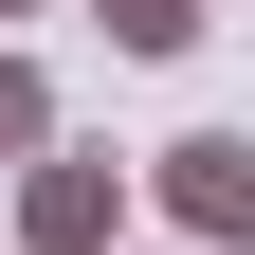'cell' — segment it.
<instances>
[{"label":"cell","instance_id":"1","mask_svg":"<svg viewBox=\"0 0 255 255\" xmlns=\"http://www.w3.org/2000/svg\"><path fill=\"white\" fill-rule=\"evenodd\" d=\"M128 201H164L182 255H237V237H255V128H182V146H146Z\"/></svg>","mask_w":255,"mask_h":255},{"label":"cell","instance_id":"2","mask_svg":"<svg viewBox=\"0 0 255 255\" xmlns=\"http://www.w3.org/2000/svg\"><path fill=\"white\" fill-rule=\"evenodd\" d=\"M18 255H128V164L110 146H73V128L18 146Z\"/></svg>","mask_w":255,"mask_h":255},{"label":"cell","instance_id":"3","mask_svg":"<svg viewBox=\"0 0 255 255\" xmlns=\"http://www.w3.org/2000/svg\"><path fill=\"white\" fill-rule=\"evenodd\" d=\"M91 18H110V55H201L219 0H91Z\"/></svg>","mask_w":255,"mask_h":255},{"label":"cell","instance_id":"4","mask_svg":"<svg viewBox=\"0 0 255 255\" xmlns=\"http://www.w3.org/2000/svg\"><path fill=\"white\" fill-rule=\"evenodd\" d=\"M37 128H55V73H37V55H0V164H18Z\"/></svg>","mask_w":255,"mask_h":255},{"label":"cell","instance_id":"5","mask_svg":"<svg viewBox=\"0 0 255 255\" xmlns=\"http://www.w3.org/2000/svg\"><path fill=\"white\" fill-rule=\"evenodd\" d=\"M0 18H37V0H0Z\"/></svg>","mask_w":255,"mask_h":255}]
</instances>
